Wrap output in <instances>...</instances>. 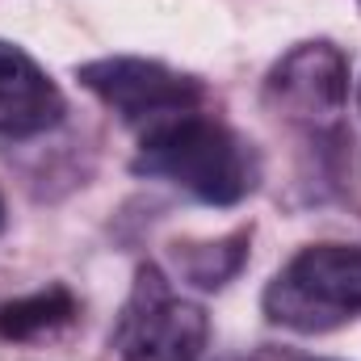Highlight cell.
I'll return each mask as SVG.
<instances>
[{
	"label": "cell",
	"mask_w": 361,
	"mask_h": 361,
	"mask_svg": "<svg viewBox=\"0 0 361 361\" xmlns=\"http://www.w3.org/2000/svg\"><path fill=\"white\" fill-rule=\"evenodd\" d=\"M210 341L206 311L173 290L156 265L135 273L130 298L114 328V349L122 361H197Z\"/></svg>",
	"instance_id": "obj_3"
},
{
	"label": "cell",
	"mask_w": 361,
	"mask_h": 361,
	"mask_svg": "<svg viewBox=\"0 0 361 361\" xmlns=\"http://www.w3.org/2000/svg\"><path fill=\"white\" fill-rule=\"evenodd\" d=\"M269 324L324 336L361 315V244H311L265 286Z\"/></svg>",
	"instance_id": "obj_2"
},
{
	"label": "cell",
	"mask_w": 361,
	"mask_h": 361,
	"mask_svg": "<svg viewBox=\"0 0 361 361\" xmlns=\"http://www.w3.org/2000/svg\"><path fill=\"white\" fill-rule=\"evenodd\" d=\"M244 248H248V231H235V235H227V240H219V244L185 248V257H180V273H185L189 281L214 290V286H223L231 273L244 265Z\"/></svg>",
	"instance_id": "obj_8"
},
{
	"label": "cell",
	"mask_w": 361,
	"mask_h": 361,
	"mask_svg": "<svg viewBox=\"0 0 361 361\" xmlns=\"http://www.w3.org/2000/svg\"><path fill=\"white\" fill-rule=\"evenodd\" d=\"M72 319H76V298L63 286H47V290H34V294L0 307V336L4 341H34V336L55 332Z\"/></svg>",
	"instance_id": "obj_7"
},
{
	"label": "cell",
	"mask_w": 361,
	"mask_h": 361,
	"mask_svg": "<svg viewBox=\"0 0 361 361\" xmlns=\"http://www.w3.org/2000/svg\"><path fill=\"white\" fill-rule=\"evenodd\" d=\"M0 231H4V197H0Z\"/></svg>",
	"instance_id": "obj_9"
},
{
	"label": "cell",
	"mask_w": 361,
	"mask_h": 361,
	"mask_svg": "<svg viewBox=\"0 0 361 361\" xmlns=\"http://www.w3.org/2000/svg\"><path fill=\"white\" fill-rule=\"evenodd\" d=\"M349 101V59L332 42L294 47L265 80V105L307 130H332Z\"/></svg>",
	"instance_id": "obj_5"
},
{
	"label": "cell",
	"mask_w": 361,
	"mask_h": 361,
	"mask_svg": "<svg viewBox=\"0 0 361 361\" xmlns=\"http://www.w3.org/2000/svg\"><path fill=\"white\" fill-rule=\"evenodd\" d=\"M59 85L13 42H0V135L30 139L63 122Z\"/></svg>",
	"instance_id": "obj_6"
},
{
	"label": "cell",
	"mask_w": 361,
	"mask_h": 361,
	"mask_svg": "<svg viewBox=\"0 0 361 361\" xmlns=\"http://www.w3.org/2000/svg\"><path fill=\"white\" fill-rule=\"evenodd\" d=\"M76 76L139 135L160 126L164 118L202 109V101H206V89L193 76L173 72L169 63H156V59H135V55L92 59L85 68H76Z\"/></svg>",
	"instance_id": "obj_4"
},
{
	"label": "cell",
	"mask_w": 361,
	"mask_h": 361,
	"mask_svg": "<svg viewBox=\"0 0 361 361\" xmlns=\"http://www.w3.org/2000/svg\"><path fill=\"white\" fill-rule=\"evenodd\" d=\"M130 169L139 177L173 180L177 189H185L189 197H197L206 206L244 202L261 177L252 147L231 126H223L219 118H210L202 109L164 118L160 126L143 130L139 156Z\"/></svg>",
	"instance_id": "obj_1"
}]
</instances>
